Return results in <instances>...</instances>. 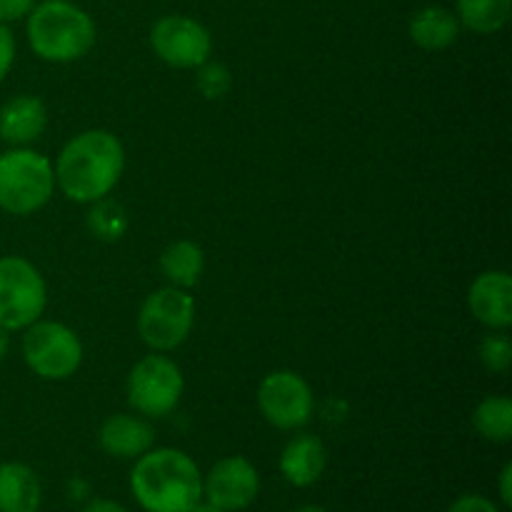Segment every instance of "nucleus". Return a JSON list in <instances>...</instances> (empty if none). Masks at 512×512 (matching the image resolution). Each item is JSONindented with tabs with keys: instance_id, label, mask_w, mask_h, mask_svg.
Here are the masks:
<instances>
[{
	"instance_id": "nucleus-21",
	"label": "nucleus",
	"mask_w": 512,
	"mask_h": 512,
	"mask_svg": "<svg viewBox=\"0 0 512 512\" xmlns=\"http://www.w3.org/2000/svg\"><path fill=\"white\" fill-rule=\"evenodd\" d=\"M130 228L128 213L120 203L115 200H98L93 203L88 213V230L103 243H115V240L123 238Z\"/></svg>"
},
{
	"instance_id": "nucleus-24",
	"label": "nucleus",
	"mask_w": 512,
	"mask_h": 512,
	"mask_svg": "<svg viewBox=\"0 0 512 512\" xmlns=\"http://www.w3.org/2000/svg\"><path fill=\"white\" fill-rule=\"evenodd\" d=\"M15 63V38L5 23H0V80L10 73Z\"/></svg>"
},
{
	"instance_id": "nucleus-29",
	"label": "nucleus",
	"mask_w": 512,
	"mask_h": 512,
	"mask_svg": "<svg viewBox=\"0 0 512 512\" xmlns=\"http://www.w3.org/2000/svg\"><path fill=\"white\" fill-rule=\"evenodd\" d=\"M188 512H223V510L215 508V505L208 503V500H198V503H195Z\"/></svg>"
},
{
	"instance_id": "nucleus-15",
	"label": "nucleus",
	"mask_w": 512,
	"mask_h": 512,
	"mask_svg": "<svg viewBox=\"0 0 512 512\" xmlns=\"http://www.w3.org/2000/svg\"><path fill=\"white\" fill-rule=\"evenodd\" d=\"M98 443L113 458H140L153 448L155 430L148 420L118 413L100 425Z\"/></svg>"
},
{
	"instance_id": "nucleus-1",
	"label": "nucleus",
	"mask_w": 512,
	"mask_h": 512,
	"mask_svg": "<svg viewBox=\"0 0 512 512\" xmlns=\"http://www.w3.org/2000/svg\"><path fill=\"white\" fill-rule=\"evenodd\" d=\"M125 168L123 143L110 130H85L70 138L55 163V185L73 203L93 205L110 195Z\"/></svg>"
},
{
	"instance_id": "nucleus-17",
	"label": "nucleus",
	"mask_w": 512,
	"mask_h": 512,
	"mask_svg": "<svg viewBox=\"0 0 512 512\" xmlns=\"http://www.w3.org/2000/svg\"><path fill=\"white\" fill-rule=\"evenodd\" d=\"M410 38L423 50H445L458 40L460 20L443 5H425L410 18Z\"/></svg>"
},
{
	"instance_id": "nucleus-5",
	"label": "nucleus",
	"mask_w": 512,
	"mask_h": 512,
	"mask_svg": "<svg viewBox=\"0 0 512 512\" xmlns=\"http://www.w3.org/2000/svg\"><path fill=\"white\" fill-rule=\"evenodd\" d=\"M48 305V288L30 260L20 255L0 258V328L15 333L40 320Z\"/></svg>"
},
{
	"instance_id": "nucleus-9",
	"label": "nucleus",
	"mask_w": 512,
	"mask_h": 512,
	"mask_svg": "<svg viewBox=\"0 0 512 512\" xmlns=\"http://www.w3.org/2000/svg\"><path fill=\"white\" fill-rule=\"evenodd\" d=\"M258 408L278 430H298L313 418L315 398L308 380L293 370H275L260 383Z\"/></svg>"
},
{
	"instance_id": "nucleus-2",
	"label": "nucleus",
	"mask_w": 512,
	"mask_h": 512,
	"mask_svg": "<svg viewBox=\"0 0 512 512\" xmlns=\"http://www.w3.org/2000/svg\"><path fill=\"white\" fill-rule=\"evenodd\" d=\"M130 490L145 512H188L203 500V475L183 450L150 448L130 473Z\"/></svg>"
},
{
	"instance_id": "nucleus-6",
	"label": "nucleus",
	"mask_w": 512,
	"mask_h": 512,
	"mask_svg": "<svg viewBox=\"0 0 512 512\" xmlns=\"http://www.w3.org/2000/svg\"><path fill=\"white\" fill-rule=\"evenodd\" d=\"M195 323V300L188 290L168 288L148 295L138 313V333L155 353H170L188 340Z\"/></svg>"
},
{
	"instance_id": "nucleus-12",
	"label": "nucleus",
	"mask_w": 512,
	"mask_h": 512,
	"mask_svg": "<svg viewBox=\"0 0 512 512\" xmlns=\"http://www.w3.org/2000/svg\"><path fill=\"white\" fill-rule=\"evenodd\" d=\"M468 308L475 320L490 330H508L512 325V278L505 270H488L473 280L468 290Z\"/></svg>"
},
{
	"instance_id": "nucleus-3",
	"label": "nucleus",
	"mask_w": 512,
	"mask_h": 512,
	"mask_svg": "<svg viewBox=\"0 0 512 512\" xmlns=\"http://www.w3.org/2000/svg\"><path fill=\"white\" fill-rule=\"evenodd\" d=\"M28 43L48 63H73L95 45V23L68 0H45L28 15Z\"/></svg>"
},
{
	"instance_id": "nucleus-31",
	"label": "nucleus",
	"mask_w": 512,
	"mask_h": 512,
	"mask_svg": "<svg viewBox=\"0 0 512 512\" xmlns=\"http://www.w3.org/2000/svg\"><path fill=\"white\" fill-rule=\"evenodd\" d=\"M293 512H328L325 508H318V505H303V508L293 510Z\"/></svg>"
},
{
	"instance_id": "nucleus-16",
	"label": "nucleus",
	"mask_w": 512,
	"mask_h": 512,
	"mask_svg": "<svg viewBox=\"0 0 512 512\" xmlns=\"http://www.w3.org/2000/svg\"><path fill=\"white\" fill-rule=\"evenodd\" d=\"M43 488L25 463L0 465V512H38Z\"/></svg>"
},
{
	"instance_id": "nucleus-8",
	"label": "nucleus",
	"mask_w": 512,
	"mask_h": 512,
	"mask_svg": "<svg viewBox=\"0 0 512 512\" xmlns=\"http://www.w3.org/2000/svg\"><path fill=\"white\" fill-rule=\"evenodd\" d=\"M185 380L178 365L165 355H145L133 365L125 383L130 408L145 418H165L178 408Z\"/></svg>"
},
{
	"instance_id": "nucleus-10",
	"label": "nucleus",
	"mask_w": 512,
	"mask_h": 512,
	"mask_svg": "<svg viewBox=\"0 0 512 512\" xmlns=\"http://www.w3.org/2000/svg\"><path fill=\"white\" fill-rule=\"evenodd\" d=\"M150 45L163 63L190 70L210 58L213 38L205 25L188 15H165L150 30Z\"/></svg>"
},
{
	"instance_id": "nucleus-4",
	"label": "nucleus",
	"mask_w": 512,
	"mask_h": 512,
	"mask_svg": "<svg viewBox=\"0 0 512 512\" xmlns=\"http://www.w3.org/2000/svg\"><path fill=\"white\" fill-rule=\"evenodd\" d=\"M55 190V170L43 153L10 148L0 153V208L10 215H33Z\"/></svg>"
},
{
	"instance_id": "nucleus-27",
	"label": "nucleus",
	"mask_w": 512,
	"mask_h": 512,
	"mask_svg": "<svg viewBox=\"0 0 512 512\" xmlns=\"http://www.w3.org/2000/svg\"><path fill=\"white\" fill-rule=\"evenodd\" d=\"M500 500L505 508L512 505V463H505L503 473H500Z\"/></svg>"
},
{
	"instance_id": "nucleus-28",
	"label": "nucleus",
	"mask_w": 512,
	"mask_h": 512,
	"mask_svg": "<svg viewBox=\"0 0 512 512\" xmlns=\"http://www.w3.org/2000/svg\"><path fill=\"white\" fill-rule=\"evenodd\" d=\"M80 512H128V510H125L120 503H115V500L100 498V500H90V503Z\"/></svg>"
},
{
	"instance_id": "nucleus-25",
	"label": "nucleus",
	"mask_w": 512,
	"mask_h": 512,
	"mask_svg": "<svg viewBox=\"0 0 512 512\" xmlns=\"http://www.w3.org/2000/svg\"><path fill=\"white\" fill-rule=\"evenodd\" d=\"M35 8V0H0V23H15L30 15Z\"/></svg>"
},
{
	"instance_id": "nucleus-26",
	"label": "nucleus",
	"mask_w": 512,
	"mask_h": 512,
	"mask_svg": "<svg viewBox=\"0 0 512 512\" xmlns=\"http://www.w3.org/2000/svg\"><path fill=\"white\" fill-rule=\"evenodd\" d=\"M448 512H500L493 500L483 498V495H463L450 505Z\"/></svg>"
},
{
	"instance_id": "nucleus-30",
	"label": "nucleus",
	"mask_w": 512,
	"mask_h": 512,
	"mask_svg": "<svg viewBox=\"0 0 512 512\" xmlns=\"http://www.w3.org/2000/svg\"><path fill=\"white\" fill-rule=\"evenodd\" d=\"M8 350H10V333H8V330L0 328V360L8 355Z\"/></svg>"
},
{
	"instance_id": "nucleus-7",
	"label": "nucleus",
	"mask_w": 512,
	"mask_h": 512,
	"mask_svg": "<svg viewBox=\"0 0 512 512\" xmlns=\"http://www.w3.org/2000/svg\"><path fill=\"white\" fill-rule=\"evenodd\" d=\"M23 360L38 378L68 380L83 363V343L68 325L35 320L25 328Z\"/></svg>"
},
{
	"instance_id": "nucleus-22",
	"label": "nucleus",
	"mask_w": 512,
	"mask_h": 512,
	"mask_svg": "<svg viewBox=\"0 0 512 512\" xmlns=\"http://www.w3.org/2000/svg\"><path fill=\"white\" fill-rule=\"evenodd\" d=\"M480 363L490 370V373H508L512 365V343L508 335H485L480 340Z\"/></svg>"
},
{
	"instance_id": "nucleus-14",
	"label": "nucleus",
	"mask_w": 512,
	"mask_h": 512,
	"mask_svg": "<svg viewBox=\"0 0 512 512\" xmlns=\"http://www.w3.org/2000/svg\"><path fill=\"white\" fill-rule=\"evenodd\" d=\"M48 125L45 103L35 95H15L0 108V138L13 148H25L43 135Z\"/></svg>"
},
{
	"instance_id": "nucleus-18",
	"label": "nucleus",
	"mask_w": 512,
	"mask_h": 512,
	"mask_svg": "<svg viewBox=\"0 0 512 512\" xmlns=\"http://www.w3.org/2000/svg\"><path fill=\"white\" fill-rule=\"evenodd\" d=\"M205 268V255L203 248L193 240H175L173 245L163 250L160 255V270L168 278L170 285L175 288H193L198 285L200 275H203Z\"/></svg>"
},
{
	"instance_id": "nucleus-19",
	"label": "nucleus",
	"mask_w": 512,
	"mask_h": 512,
	"mask_svg": "<svg viewBox=\"0 0 512 512\" xmlns=\"http://www.w3.org/2000/svg\"><path fill=\"white\" fill-rule=\"evenodd\" d=\"M512 13V0H458L460 25L473 33L493 35L508 25Z\"/></svg>"
},
{
	"instance_id": "nucleus-20",
	"label": "nucleus",
	"mask_w": 512,
	"mask_h": 512,
	"mask_svg": "<svg viewBox=\"0 0 512 512\" xmlns=\"http://www.w3.org/2000/svg\"><path fill=\"white\" fill-rule=\"evenodd\" d=\"M473 428L490 443H508L512 438V400L488 395L473 413Z\"/></svg>"
},
{
	"instance_id": "nucleus-11",
	"label": "nucleus",
	"mask_w": 512,
	"mask_h": 512,
	"mask_svg": "<svg viewBox=\"0 0 512 512\" xmlns=\"http://www.w3.org/2000/svg\"><path fill=\"white\" fill-rule=\"evenodd\" d=\"M260 493V475L243 455L218 460L203 478V500L223 512H240L255 503Z\"/></svg>"
},
{
	"instance_id": "nucleus-23",
	"label": "nucleus",
	"mask_w": 512,
	"mask_h": 512,
	"mask_svg": "<svg viewBox=\"0 0 512 512\" xmlns=\"http://www.w3.org/2000/svg\"><path fill=\"white\" fill-rule=\"evenodd\" d=\"M233 85V75L225 68L223 63H210L205 60L203 65H198V90L203 98L208 100H220Z\"/></svg>"
},
{
	"instance_id": "nucleus-13",
	"label": "nucleus",
	"mask_w": 512,
	"mask_h": 512,
	"mask_svg": "<svg viewBox=\"0 0 512 512\" xmlns=\"http://www.w3.org/2000/svg\"><path fill=\"white\" fill-rule=\"evenodd\" d=\"M328 465V450L318 435L300 433L280 453V473L295 488H310L318 483Z\"/></svg>"
}]
</instances>
